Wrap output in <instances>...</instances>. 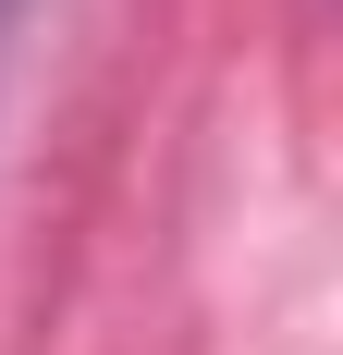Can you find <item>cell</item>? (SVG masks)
Segmentation results:
<instances>
[{
    "label": "cell",
    "instance_id": "1",
    "mask_svg": "<svg viewBox=\"0 0 343 355\" xmlns=\"http://www.w3.org/2000/svg\"><path fill=\"white\" fill-rule=\"evenodd\" d=\"M12 25H25V0H0V62H12Z\"/></svg>",
    "mask_w": 343,
    "mask_h": 355
}]
</instances>
